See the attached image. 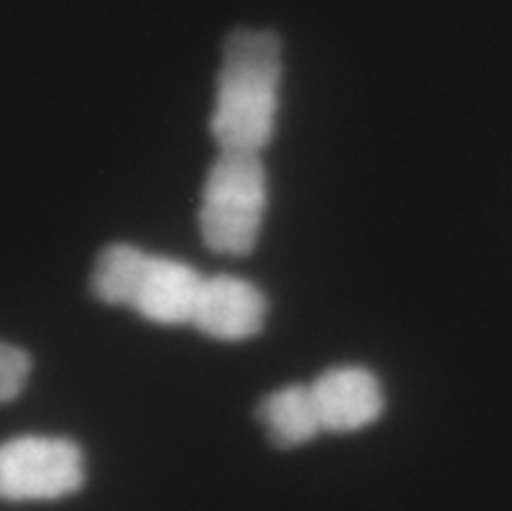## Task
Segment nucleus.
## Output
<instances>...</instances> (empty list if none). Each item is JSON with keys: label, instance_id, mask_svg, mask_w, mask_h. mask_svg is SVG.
I'll use <instances>...</instances> for the list:
<instances>
[{"label": "nucleus", "instance_id": "f257e3e1", "mask_svg": "<svg viewBox=\"0 0 512 511\" xmlns=\"http://www.w3.org/2000/svg\"><path fill=\"white\" fill-rule=\"evenodd\" d=\"M280 51L273 30L240 26L228 33L210 116L221 149L259 152L270 140L279 105Z\"/></svg>", "mask_w": 512, "mask_h": 511}, {"label": "nucleus", "instance_id": "f03ea898", "mask_svg": "<svg viewBox=\"0 0 512 511\" xmlns=\"http://www.w3.org/2000/svg\"><path fill=\"white\" fill-rule=\"evenodd\" d=\"M204 275L188 261L113 242L99 251L90 273L93 293L123 303L159 324L191 323Z\"/></svg>", "mask_w": 512, "mask_h": 511}, {"label": "nucleus", "instance_id": "7ed1b4c3", "mask_svg": "<svg viewBox=\"0 0 512 511\" xmlns=\"http://www.w3.org/2000/svg\"><path fill=\"white\" fill-rule=\"evenodd\" d=\"M267 206V173L256 150L221 149L204 180L198 222L204 242L225 254H246Z\"/></svg>", "mask_w": 512, "mask_h": 511}, {"label": "nucleus", "instance_id": "20e7f679", "mask_svg": "<svg viewBox=\"0 0 512 511\" xmlns=\"http://www.w3.org/2000/svg\"><path fill=\"white\" fill-rule=\"evenodd\" d=\"M84 482L86 458L71 438L21 435L0 446V498L9 503L62 500Z\"/></svg>", "mask_w": 512, "mask_h": 511}, {"label": "nucleus", "instance_id": "39448f33", "mask_svg": "<svg viewBox=\"0 0 512 511\" xmlns=\"http://www.w3.org/2000/svg\"><path fill=\"white\" fill-rule=\"evenodd\" d=\"M267 297L251 279L233 273L204 275L191 323L221 341H242L264 326Z\"/></svg>", "mask_w": 512, "mask_h": 511}, {"label": "nucleus", "instance_id": "423d86ee", "mask_svg": "<svg viewBox=\"0 0 512 511\" xmlns=\"http://www.w3.org/2000/svg\"><path fill=\"white\" fill-rule=\"evenodd\" d=\"M322 431L349 434L378 422L385 410L379 378L364 366L327 369L310 384Z\"/></svg>", "mask_w": 512, "mask_h": 511}, {"label": "nucleus", "instance_id": "0eeeda50", "mask_svg": "<svg viewBox=\"0 0 512 511\" xmlns=\"http://www.w3.org/2000/svg\"><path fill=\"white\" fill-rule=\"evenodd\" d=\"M256 414L271 443L279 449L303 446L324 432L309 386L294 384L270 393Z\"/></svg>", "mask_w": 512, "mask_h": 511}, {"label": "nucleus", "instance_id": "6e6552de", "mask_svg": "<svg viewBox=\"0 0 512 511\" xmlns=\"http://www.w3.org/2000/svg\"><path fill=\"white\" fill-rule=\"evenodd\" d=\"M32 371V360L23 348L0 342V404L15 401L23 393Z\"/></svg>", "mask_w": 512, "mask_h": 511}]
</instances>
